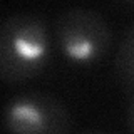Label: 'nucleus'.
<instances>
[{"instance_id":"f03ea898","label":"nucleus","mask_w":134,"mask_h":134,"mask_svg":"<svg viewBox=\"0 0 134 134\" xmlns=\"http://www.w3.org/2000/svg\"><path fill=\"white\" fill-rule=\"evenodd\" d=\"M59 52L74 65L87 67L106 57L112 44V32L100 14L91 8H69L54 24Z\"/></svg>"},{"instance_id":"39448f33","label":"nucleus","mask_w":134,"mask_h":134,"mask_svg":"<svg viewBox=\"0 0 134 134\" xmlns=\"http://www.w3.org/2000/svg\"><path fill=\"white\" fill-rule=\"evenodd\" d=\"M126 124H127V129L131 132H134V91H132V96L129 99V104H127V112H126Z\"/></svg>"},{"instance_id":"f257e3e1","label":"nucleus","mask_w":134,"mask_h":134,"mask_svg":"<svg viewBox=\"0 0 134 134\" xmlns=\"http://www.w3.org/2000/svg\"><path fill=\"white\" fill-rule=\"evenodd\" d=\"M52 39L49 25L34 14H14L0 25V77L22 86L49 65Z\"/></svg>"},{"instance_id":"7ed1b4c3","label":"nucleus","mask_w":134,"mask_h":134,"mask_svg":"<svg viewBox=\"0 0 134 134\" xmlns=\"http://www.w3.org/2000/svg\"><path fill=\"white\" fill-rule=\"evenodd\" d=\"M2 126L15 134H64L72 129L70 112L47 92H24L8 99Z\"/></svg>"},{"instance_id":"20e7f679","label":"nucleus","mask_w":134,"mask_h":134,"mask_svg":"<svg viewBox=\"0 0 134 134\" xmlns=\"http://www.w3.org/2000/svg\"><path fill=\"white\" fill-rule=\"evenodd\" d=\"M114 69L119 82L126 89L134 91V24L119 45L114 60Z\"/></svg>"},{"instance_id":"423d86ee","label":"nucleus","mask_w":134,"mask_h":134,"mask_svg":"<svg viewBox=\"0 0 134 134\" xmlns=\"http://www.w3.org/2000/svg\"><path fill=\"white\" fill-rule=\"evenodd\" d=\"M127 2H131V3H134V0H127Z\"/></svg>"}]
</instances>
